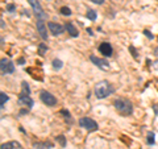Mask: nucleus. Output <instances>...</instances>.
<instances>
[{
	"label": "nucleus",
	"mask_w": 158,
	"mask_h": 149,
	"mask_svg": "<svg viewBox=\"0 0 158 149\" xmlns=\"http://www.w3.org/2000/svg\"><path fill=\"white\" fill-rule=\"evenodd\" d=\"M8 99H10V98H8V95L5 92L0 94V108H1V109L4 108V104H5V102H8Z\"/></svg>",
	"instance_id": "f3484780"
},
{
	"label": "nucleus",
	"mask_w": 158,
	"mask_h": 149,
	"mask_svg": "<svg viewBox=\"0 0 158 149\" xmlns=\"http://www.w3.org/2000/svg\"><path fill=\"white\" fill-rule=\"evenodd\" d=\"M40 99H41L42 103L46 104L48 107H53V106L57 104V98H56V96H54L53 94L45 91V90H42L41 92H40Z\"/></svg>",
	"instance_id": "39448f33"
},
{
	"label": "nucleus",
	"mask_w": 158,
	"mask_h": 149,
	"mask_svg": "<svg viewBox=\"0 0 158 149\" xmlns=\"http://www.w3.org/2000/svg\"><path fill=\"white\" fill-rule=\"evenodd\" d=\"M90 61L95 66H98V68L102 69V70H108L109 69V63H108L107 59H102V58H98L96 56H91L90 57Z\"/></svg>",
	"instance_id": "0eeeda50"
},
{
	"label": "nucleus",
	"mask_w": 158,
	"mask_h": 149,
	"mask_svg": "<svg viewBox=\"0 0 158 149\" xmlns=\"http://www.w3.org/2000/svg\"><path fill=\"white\" fill-rule=\"evenodd\" d=\"M66 29H67V32H69V34L71 36L72 38H77L78 36H79V32H78V29L75 28V25L72 23H66Z\"/></svg>",
	"instance_id": "f8f14e48"
},
{
	"label": "nucleus",
	"mask_w": 158,
	"mask_h": 149,
	"mask_svg": "<svg viewBox=\"0 0 158 149\" xmlns=\"http://www.w3.org/2000/svg\"><path fill=\"white\" fill-rule=\"evenodd\" d=\"M5 8H7V11L11 12V13H13V12L16 11V5H15V4H7V7H5Z\"/></svg>",
	"instance_id": "b1692460"
},
{
	"label": "nucleus",
	"mask_w": 158,
	"mask_h": 149,
	"mask_svg": "<svg viewBox=\"0 0 158 149\" xmlns=\"http://www.w3.org/2000/svg\"><path fill=\"white\" fill-rule=\"evenodd\" d=\"M17 62H19V65H24V63H25V59H24V58H19Z\"/></svg>",
	"instance_id": "cd10ccee"
},
{
	"label": "nucleus",
	"mask_w": 158,
	"mask_h": 149,
	"mask_svg": "<svg viewBox=\"0 0 158 149\" xmlns=\"http://www.w3.org/2000/svg\"><path fill=\"white\" fill-rule=\"evenodd\" d=\"M99 51H100V54H103L104 57H111L112 53H113V49H112L109 42H102V44L99 45Z\"/></svg>",
	"instance_id": "1a4fd4ad"
},
{
	"label": "nucleus",
	"mask_w": 158,
	"mask_h": 149,
	"mask_svg": "<svg viewBox=\"0 0 158 149\" xmlns=\"http://www.w3.org/2000/svg\"><path fill=\"white\" fill-rule=\"evenodd\" d=\"M19 104H23V106H26L29 108H32L33 106H34V102H33V99L30 98V96H25V95H20L19 98Z\"/></svg>",
	"instance_id": "9b49d317"
},
{
	"label": "nucleus",
	"mask_w": 158,
	"mask_h": 149,
	"mask_svg": "<svg viewBox=\"0 0 158 149\" xmlns=\"http://www.w3.org/2000/svg\"><path fill=\"white\" fill-rule=\"evenodd\" d=\"M153 65H154V66H156V68L158 69V61H157V62H154V63H153Z\"/></svg>",
	"instance_id": "72a5a7b5"
},
{
	"label": "nucleus",
	"mask_w": 158,
	"mask_h": 149,
	"mask_svg": "<svg viewBox=\"0 0 158 149\" xmlns=\"http://www.w3.org/2000/svg\"><path fill=\"white\" fill-rule=\"evenodd\" d=\"M45 51H48V46L45 44H40L38 45V54L40 56H44Z\"/></svg>",
	"instance_id": "4be33fe9"
},
{
	"label": "nucleus",
	"mask_w": 158,
	"mask_h": 149,
	"mask_svg": "<svg viewBox=\"0 0 158 149\" xmlns=\"http://www.w3.org/2000/svg\"><path fill=\"white\" fill-rule=\"evenodd\" d=\"M96 17H98V13H96V11H94V10H87V19L95 21Z\"/></svg>",
	"instance_id": "a211bd4d"
},
{
	"label": "nucleus",
	"mask_w": 158,
	"mask_h": 149,
	"mask_svg": "<svg viewBox=\"0 0 158 149\" xmlns=\"http://www.w3.org/2000/svg\"><path fill=\"white\" fill-rule=\"evenodd\" d=\"M0 70H1V74H12L15 71V65L11 62L10 59L1 58L0 61Z\"/></svg>",
	"instance_id": "423d86ee"
},
{
	"label": "nucleus",
	"mask_w": 158,
	"mask_h": 149,
	"mask_svg": "<svg viewBox=\"0 0 158 149\" xmlns=\"http://www.w3.org/2000/svg\"><path fill=\"white\" fill-rule=\"evenodd\" d=\"M0 23H1V29H3V28H4V26H5V24H4V20H1V21H0Z\"/></svg>",
	"instance_id": "2f4dec72"
},
{
	"label": "nucleus",
	"mask_w": 158,
	"mask_h": 149,
	"mask_svg": "<svg viewBox=\"0 0 158 149\" xmlns=\"http://www.w3.org/2000/svg\"><path fill=\"white\" fill-rule=\"evenodd\" d=\"M26 1L30 4V7L33 8V12H34V15L37 16V20H45L46 19V13L44 12V10H42L41 4H40L38 0H26Z\"/></svg>",
	"instance_id": "20e7f679"
},
{
	"label": "nucleus",
	"mask_w": 158,
	"mask_h": 149,
	"mask_svg": "<svg viewBox=\"0 0 158 149\" xmlns=\"http://www.w3.org/2000/svg\"><path fill=\"white\" fill-rule=\"evenodd\" d=\"M36 26H37V32L40 33L41 38L46 41L48 38H49V36H48V30H46V26H45L44 20H37V24H36Z\"/></svg>",
	"instance_id": "9d476101"
},
{
	"label": "nucleus",
	"mask_w": 158,
	"mask_h": 149,
	"mask_svg": "<svg viewBox=\"0 0 158 149\" xmlns=\"http://www.w3.org/2000/svg\"><path fill=\"white\" fill-rule=\"evenodd\" d=\"M59 12H61V15H63V16H70V15H71V10H70L69 7H61Z\"/></svg>",
	"instance_id": "412c9836"
},
{
	"label": "nucleus",
	"mask_w": 158,
	"mask_h": 149,
	"mask_svg": "<svg viewBox=\"0 0 158 149\" xmlns=\"http://www.w3.org/2000/svg\"><path fill=\"white\" fill-rule=\"evenodd\" d=\"M113 107L116 108L118 114H121L123 116H130L133 114V104L129 99L125 98H117L113 102Z\"/></svg>",
	"instance_id": "f257e3e1"
},
{
	"label": "nucleus",
	"mask_w": 158,
	"mask_h": 149,
	"mask_svg": "<svg viewBox=\"0 0 158 149\" xmlns=\"http://www.w3.org/2000/svg\"><path fill=\"white\" fill-rule=\"evenodd\" d=\"M28 111H29V109H21V111H20V115H24V114H28Z\"/></svg>",
	"instance_id": "c756f323"
},
{
	"label": "nucleus",
	"mask_w": 158,
	"mask_h": 149,
	"mask_svg": "<svg viewBox=\"0 0 158 149\" xmlns=\"http://www.w3.org/2000/svg\"><path fill=\"white\" fill-rule=\"evenodd\" d=\"M54 147V144L51 141H44V142H34L33 148L34 149H51Z\"/></svg>",
	"instance_id": "ddd939ff"
},
{
	"label": "nucleus",
	"mask_w": 158,
	"mask_h": 149,
	"mask_svg": "<svg viewBox=\"0 0 158 149\" xmlns=\"http://www.w3.org/2000/svg\"><path fill=\"white\" fill-rule=\"evenodd\" d=\"M61 114H62L63 116L66 117V120H67V121H69V120L71 121V119H70V117H71V114H70L67 109H61Z\"/></svg>",
	"instance_id": "5701e85b"
},
{
	"label": "nucleus",
	"mask_w": 158,
	"mask_h": 149,
	"mask_svg": "<svg viewBox=\"0 0 158 149\" xmlns=\"http://www.w3.org/2000/svg\"><path fill=\"white\" fill-rule=\"evenodd\" d=\"M87 33H89L90 36H94V32H92V29H90V28H87Z\"/></svg>",
	"instance_id": "7c9ffc66"
},
{
	"label": "nucleus",
	"mask_w": 158,
	"mask_h": 149,
	"mask_svg": "<svg viewBox=\"0 0 158 149\" xmlns=\"http://www.w3.org/2000/svg\"><path fill=\"white\" fill-rule=\"evenodd\" d=\"M56 141H57V142H59V145H61V147H63V148L66 147V137H65L63 135L57 136V137H56Z\"/></svg>",
	"instance_id": "aec40b11"
},
{
	"label": "nucleus",
	"mask_w": 158,
	"mask_h": 149,
	"mask_svg": "<svg viewBox=\"0 0 158 149\" xmlns=\"http://www.w3.org/2000/svg\"><path fill=\"white\" fill-rule=\"evenodd\" d=\"M154 137H156V135H154L153 132H148V136H146V142L149 145H154V142H156V140H154Z\"/></svg>",
	"instance_id": "6ab92c4d"
},
{
	"label": "nucleus",
	"mask_w": 158,
	"mask_h": 149,
	"mask_svg": "<svg viewBox=\"0 0 158 149\" xmlns=\"http://www.w3.org/2000/svg\"><path fill=\"white\" fill-rule=\"evenodd\" d=\"M129 51H130V53L133 54V57H135L136 59L138 58V53H137V50L135 49V46H129Z\"/></svg>",
	"instance_id": "393cba45"
},
{
	"label": "nucleus",
	"mask_w": 158,
	"mask_h": 149,
	"mask_svg": "<svg viewBox=\"0 0 158 149\" xmlns=\"http://www.w3.org/2000/svg\"><path fill=\"white\" fill-rule=\"evenodd\" d=\"M90 1L95 3V4H103V3H104V0H90Z\"/></svg>",
	"instance_id": "bb28decb"
},
{
	"label": "nucleus",
	"mask_w": 158,
	"mask_h": 149,
	"mask_svg": "<svg viewBox=\"0 0 158 149\" xmlns=\"http://www.w3.org/2000/svg\"><path fill=\"white\" fill-rule=\"evenodd\" d=\"M51 65H53V69H54V70H61V69H62V66H63V62H62L61 59L56 58V59H53Z\"/></svg>",
	"instance_id": "dca6fc26"
},
{
	"label": "nucleus",
	"mask_w": 158,
	"mask_h": 149,
	"mask_svg": "<svg viewBox=\"0 0 158 149\" xmlns=\"http://www.w3.org/2000/svg\"><path fill=\"white\" fill-rule=\"evenodd\" d=\"M15 148H20L19 142L11 141V142H5V144H1V149H15Z\"/></svg>",
	"instance_id": "4468645a"
},
{
	"label": "nucleus",
	"mask_w": 158,
	"mask_h": 149,
	"mask_svg": "<svg viewBox=\"0 0 158 149\" xmlns=\"http://www.w3.org/2000/svg\"><path fill=\"white\" fill-rule=\"evenodd\" d=\"M144 34H145V36H146V37L149 38V40H153V38H154V36H153V34H151V33H150V32H149V30H148V29H145V30H144Z\"/></svg>",
	"instance_id": "a878e982"
},
{
	"label": "nucleus",
	"mask_w": 158,
	"mask_h": 149,
	"mask_svg": "<svg viewBox=\"0 0 158 149\" xmlns=\"http://www.w3.org/2000/svg\"><path fill=\"white\" fill-rule=\"evenodd\" d=\"M113 87L112 84L109 83L108 81H102V82H98L95 84V89H94V92H95L96 98L98 99H105L113 92Z\"/></svg>",
	"instance_id": "f03ea898"
},
{
	"label": "nucleus",
	"mask_w": 158,
	"mask_h": 149,
	"mask_svg": "<svg viewBox=\"0 0 158 149\" xmlns=\"http://www.w3.org/2000/svg\"><path fill=\"white\" fill-rule=\"evenodd\" d=\"M48 26H49L50 33H51L53 36H59V34H62V33L65 32V28H66V26L61 25V24H58V23H48Z\"/></svg>",
	"instance_id": "6e6552de"
},
{
	"label": "nucleus",
	"mask_w": 158,
	"mask_h": 149,
	"mask_svg": "<svg viewBox=\"0 0 158 149\" xmlns=\"http://www.w3.org/2000/svg\"><path fill=\"white\" fill-rule=\"evenodd\" d=\"M153 109L156 112V116H158V106H153Z\"/></svg>",
	"instance_id": "c85d7f7f"
},
{
	"label": "nucleus",
	"mask_w": 158,
	"mask_h": 149,
	"mask_svg": "<svg viewBox=\"0 0 158 149\" xmlns=\"http://www.w3.org/2000/svg\"><path fill=\"white\" fill-rule=\"evenodd\" d=\"M79 126L86 131H89V132L98 131V123L95 120H92L91 117H82V119H79Z\"/></svg>",
	"instance_id": "7ed1b4c3"
},
{
	"label": "nucleus",
	"mask_w": 158,
	"mask_h": 149,
	"mask_svg": "<svg viewBox=\"0 0 158 149\" xmlns=\"http://www.w3.org/2000/svg\"><path fill=\"white\" fill-rule=\"evenodd\" d=\"M154 54L158 57V48H156V49H154Z\"/></svg>",
	"instance_id": "473e14b6"
},
{
	"label": "nucleus",
	"mask_w": 158,
	"mask_h": 149,
	"mask_svg": "<svg viewBox=\"0 0 158 149\" xmlns=\"http://www.w3.org/2000/svg\"><path fill=\"white\" fill-rule=\"evenodd\" d=\"M21 87H23V91H21V94L20 95H25V96H29L30 95V87H29V84L26 83L25 81L21 83Z\"/></svg>",
	"instance_id": "2eb2a0df"
}]
</instances>
